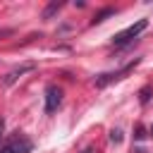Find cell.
<instances>
[{
    "mask_svg": "<svg viewBox=\"0 0 153 153\" xmlns=\"http://www.w3.org/2000/svg\"><path fill=\"white\" fill-rule=\"evenodd\" d=\"M31 148H33V143H31V139H26L24 134H14V136H10L5 143H2V148H0V153H31Z\"/></svg>",
    "mask_w": 153,
    "mask_h": 153,
    "instance_id": "1",
    "label": "cell"
},
{
    "mask_svg": "<svg viewBox=\"0 0 153 153\" xmlns=\"http://www.w3.org/2000/svg\"><path fill=\"white\" fill-rule=\"evenodd\" d=\"M146 26H148V22H146V19H139L136 24H131V26H127L124 31H120V33H117V36L112 38V45H117V48H122V45H127V43H131V41H134V38H136V36H139V33H141V31H143Z\"/></svg>",
    "mask_w": 153,
    "mask_h": 153,
    "instance_id": "2",
    "label": "cell"
},
{
    "mask_svg": "<svg viewBox=\"0 0 153 153\" xmlns=\"http://www.w3.org/2000/svg\"><path fill=\"white\" fill-rule=\"evenodd\" d=\"M60 100H62V91L57 86H48L45 88V112L53 115L57 108H60Z\"/></svg>",
    "mask_w": 153,
    "mask_h": 153,
    "instance_id": "3",
    "label": "cell"
},
{
    "mask_svg": "<svg viewBox=\"0 0 153 153\" xmlns=\"http://www.w3.org/2000/svg\"><path fill=\"white\" fill-rule=\"evenodd\" d=\"M31 69H33V65H22L19 69H12V72H10V74L2 79V84H5V86H10V84H14V81H17L22 74H26V72H31Z\"/></svg>",
    "mask_w": 153,
    "mask_h": 153,
    "instance_id": "4",
    "label": "cell"
},
{
    "mask_svg": "<svg viewBox=\"0 0 153 153\" xmlns=\"http://www.w3.org/2000/svg\"><path fill=\"white\" fill-rule=\"evenodd\" d=\"M62 7V2H50L45 10H43V19H50L53 14H57V10Z\"/></svg>",
    "mask_w": 153,
    "mask_h": 153,
    "instance_id": "5",
    "label": "cell"
},
{
    "mask_svg": "<svg viewBox=\"0 0 153 153\" xmlns=\"http://www.w3.org/2000/svg\"><path fill=\"white\" fill-rule=\"evenodd\" d=\"M112 12H115L112 7H108V10H103V12H98V14L93 17V22H91V24H98V22H103V19H105V17H110Z\"/></svg>",
    "mask_w": 153,
    "mask_h": 153,
    "instance_id": "6",
    "label": "cell"
},
{
    "mask_svg": "<svg viewBox=\"0 0 153 153\" xmlns=\"http://www.w3.org/2000/svg\"><path fill=\"white\" fill-rule=\"evenodd\" d=\"M110 139H112L115 143H120V141H122V131H120V129H112V131H110Z\"/></svg>",
    "mask_w": 153,
    "mask_h": 153,
    "instance_id": "7",
    "label": "cell"
},
{
    "mask_svg": "<svg viewBox=\"0 0 153 153\" xmlns=\"http://www.w3.org/2000/svg\"><path fill=\"white\" fill-rule=\"evenodd\" d=\"M2 127H5V122H2V120H0V134H2Z\"/></svg>",
    "mask_w": 153,
    "mask_h": 153,
    "instance_id": "8",
    "label": "cell"
},
{
    "mask_svg": "<svg viewBox=\"0 0 153 153\" xmlns=\"http://www.w3.org/2000/svg\"><path fill=\"white\" fill-rule=\"evenodd\" d=\"M151 134H153V127H151Z\"/></svg>",
    "mask_w": 153,
    "mask_h": 153,
    "instance_id": "9",
    "label": "cell"
}]
</instances>
